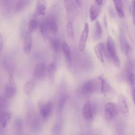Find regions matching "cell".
Returning <instances> with one entry per match:
<instances>
[{"instance_id": "1", "label": "cell", "mask_w": 135, "mask_h": 135, "mask_svg": "<svg viewBox=\"0 0 135 135\" xmlns=\"http://www.w3.org/2000/svg\"><path fill=\"white\" fill-rule=\"evenodd\" d=\"M107 56L112 61L114 65L117 67L120 65V61L117 54L115 45L112 37L109 36L107 40Z\"/></svg>"}, {"instance_id": "2", "label": "cell", "mask_w": 135, "mask_h": 135, "mask_svg": "<svg viewBox=\"0 0 135 135\" xmlns=\"http://www.w3.org/2000/svg\"><path fill=\"white\" fill-rule=\"evenodd\" d=\"M100 91V82L99 78L90 79L85 82L81 86V92L85 94L94 93Z\"/></svg>"}, {"instance_id": "3", "label": "cell", "mask_w": 135, "mask_h": 135, "mask_svg": "<svg viewBox=\"0 0 135 135\" xmlns=\"http://www.w3.org/2000/svg\"><path fill=\"white\" fill-rule=\"evenodd\" d=\"M119 111L118 107L115 104L112 102L107 103L104 109V115L107 121H112L118 115Z\"/></svg>"}, {"instance_id": "4", "label": "cell", "mask_w": 135, "mask_h": 135, "mask_svg": "<svg viewBox=\"0 0 135 135\" xmlns=\"http://www.w3.org/2000/svg\"><path fill=\"white\" fill-rule=\"evenodd\" d=\"M95 108L90 101H87L83 105L82 113L83 118L88 122L92 121L95 114Z\"/></svg>"}, {"instance_id": "5", "label": "cell", "mask_w": 135, "mask_h": 135, "mask_svg": "<svg viewBox=\"0 0 135 135\" xmlns=\"http://www.w3.org/2000/svg\"><path fill=\"white\" fill-rule=\"evenodd\" d=\"M64 5L69 14H73L82 8L83 3L81 0H64Z\"/></svg>"}, {"instance_id": "6", "label": "cell", "mask_w": 135, "mask_h": 135, "mask_svg": "<svg viewBox=\"0 0 135 135\" xmlns=\"http://www.w3.org/2000/svg\"><path fill=\"white\" fill-rule=\"evenodd\" d=\"M16 91V85L13 76L10 74L8 82H7L4 89L5 97L7 98L11 99L15 95Z\"/></svg>"}, {"instance_id": "7", "label": "cell", "mask_w": 135, "mask_h": 135, "mask_svg": "<svg viewBox=\"0 0 135 135\" xmlns=\"http://www.w3.org/2000/svg\"><path fill=\"white\" fill-rule=\"evenodd\" d=\"M89 33V26L88 23L84 24V28L81 32L79 42V50L82 52L83 51L85 47L86 43L88 38Z\"/></svg>"}, {"instance_id": "8", "label": "cell", "mask_w": 135, "mask_h": 135, "mask_svg": "<svg viewBox=\"0 0 135 135\" xmlns=\"http://www.w3.org/2000/svg\"><path fill=\"white\" fill-rule=\"evenodd\" d=\"M118 109L122 114L125 117H127L129 113V107L127 102L126 98L125 96L121 94L118 97Z\"/></svg>"}, {"instance_id": "9", "label": "cell", "mask_w": 135, "mask_h": 135, "mask_svg": "<svg viewBox=\"0 0 135 135\" xmlns=\"http://www.w3.org/2000/svg\"><path fill=\"white\" fill-rule=\"evenodd\" d=\"M94 52L98 60L102 64H104V56H107V54L103 44L100 43L96 45L94 47Z\"/></svg>"}, {"instance_id": "10", "label": "cell", "mask_w": 135, "mask_h": 135, "mask_svg": "<svg viewBox=\"0 0 135 135\" xmlns=\"http://www.w3.org/2000/svg\"><path fill=\"white\" fill-rule=\"evenodd\" d=\"M32 46V34L27 31L25 34L24 41L23 44V50L24 52L26 54H29L31 51Z\"/></svg>"}, {"instance_id": "11", "label": "cell", "mask_w": 135, "mask_h": 135, "mask_svg": "<svg viewBox=\"0 0 135 135\" xmlns=\"http://www.w3.org/2000/svg\"><path fill=\"white\" fill-rule=\"evenodd\" d=\"M46 70V66L44 63H40L37 64L33 72L34 78L37 79H42L45 76Z\"/></svg>"}, {"instance_id": "12", "label": "cell", "mask_w": 135, "mask_h": 135, "mask_svg": "<svg viewBox=\"0 0 135 135\" xmlns=\"http://www.w3.org/2000/svg\"><path fill=\"white\" fill-rule=\"evenodd\" d=\"M53 109V104L50 101H47L43 104L40 109V114L43 118H47L51 114Z\"/></svg>"}, {"instance_id": "13", "label": "cell", "mask_w": 135, "mask_h": 135, "mask_svg": "<svg viewBox=\"0 0 135 135\" xmlns=\"http://www.w3.org/2000/svg\"><path fill=\"white\" fill-rule=\"evenodd\" d=\"M101 11L100 6L97 4H92L89 10V17L91 22H93L99 16Z\"/></svg>"}, {"instance_id": "14", "label": "cell", "mask_w": 135, "mask_h": 135, "mask_svg": "<svg viewBox=\"0 0 135 135\" xmlns=\"http://www.w3.org/2000/svg\"><path fill=\"white\" fill-rule=\"evenodd\" d=\"M98 78L100 82V92L102 94H107L111 90V86L103 75H99Z\"/></svg>"}, {"instance_id": "15", "label": "cell", "mask_w": 135, "mask_h": 135, "mask_svg": "<svg viewBox=\"0 0 135 135\" xmlns=\"http://www.w3.org/2000/svg\"><path fill=\"white\" fill-rule=\"evenodd\" d=\"M11 113L6 110L0 113V124L2 128L7 126L11 119Z\"/></svg>"}, {"instance_id": "16", "label": "cell", "mask_w": 135, "mask_h": 135, "mask_svg": "<svg viewBox=\"0 0 135 135\" xmlns=\"http://www.w3.org/2000/svg\"><path fill=\"white\" fill-rule=\"evenodd\" d=\"M46 20L50 33L52 35H56L57 33V25L55 19L54 17H50Z\"/></svg>"}, {"instance_id": "17", "label": "cell", "mask_w": 135, "mask_h": 135, "mask_svg": "<svg viewBox=\"0 0 135 135\" xmlns=\"http://www.w3.org/2000/svg\"><path fill=\"white\" fill-rule=\"evenodd\" d=\"M46 9V3L45 0H37L35 8L36 15H43L45 14Z\"/></svg>"}, {"instance_id": "18", "label": "cell", "mask_w": 135, "mask_h": 135, "mask_svg": "<svg viewBox=\"0 0 135 135\" xmlns=\"http://www.w3.org/2000/svg\"><path fill=\"white\" fill-rule=\"evenodd\" d=\"M112 1L118 16L123 18L124 17V13L122 0H112Z\"/></svg>"}, {"instance_id": "19", "label": "cell", "mask_w": 135, "mask_h": 135, "mask_svg": "<svg viewBox=\"0 0 135 135\" xmlns=\"http://www.w3.org/2000/svg\"><path fill=\"white\" fill-rule=\"evenodd\" d=\"M62 49L64 55L69 63H71L72 61V53L70 50V48L65 42H64L62 45Z\"/></svg>"}, {"instance_id": "20", "label": "cell", "mask_w": 135, "mask_h": 135, "mask_svg": "<svg viewBox=\"0 0 135 135\" xmlns=\"http://www.w3.org/2000/svg\"><path fill=\"white\" fill-rule=\"evenodd\" d=\"M56 69V64L54 62L50 63L47 66V75H48L49 79L51 82H53L54 81Z\"/></svg>"}, {"instance_id": "21", "label": "cell", "mask_w": 135, "mask_h": 135, "mask_svg": "<svg viewBox=\"0 0 135 135\" xmlns=\"http://www.w3.org/2000/svg\"><path fill=\"white\" fill-rule=\"evenodd\" d=\"M128 80L130 83L131 95L135 107V74H131L128 78Z\"/></svg>"}, {"instance_id": "22", "label": "cell", "mask_w": 135, "mask_h": 135, "mask_svg": "<svg viewBox=\"0 0 135 135\" xmlns=\"http://www.w3.org/2000/svg\"><path fill=\"white\" fill-rule=\"evenodd\" d=\"M68 98L69 96L66 93H62L61 94L59 99L57 105V112L59 114H60L62 112Z\"/></svg>"}, {"instance_id": "23", "label": "cell", "mask_w": 135, "mask_h": 135, "mask_svg": "<svg viewBox=\"0 0 135 135\" xmlns=\"http://www.w3.org/2000/svg\"><path fill=\"white\" fill-rule=\"evenodd\" d=\"M35 84V80L34 79H31L27 81L26 83L25 84L24 89H23L24 93L26 95H30L31 94L34 89Z\"/></svg>"}, {"instance_id": "24", "label": "cell", "mask_w": 135, "mask_h": 135, "mask_svg": "<svg viewBox=\"0 0 135 135\" xmlns=\"http://www.w3.org/2000/svg\"><path fill=\"white\" fill-rule=\"evenodd\" d=\"M50 44L52 50L55 52H58L61 47V43L60 41L56 38H50Z\"/></svg>"}, {"instance_id": "25", "label": "cell", "mask_w": 135, "mask_h": 135, "mask_svg": "<svg viewBox=\"0 0 135 135\" xmlns=\"http://www.w3.org/2000/svg\"><path fill=\"white\" fill-rule=\"evenodd\" d=\"M119 37V42H120V45L121 50L122 52L123 53H124L126 46V45L128 43V42L126 40L124 33L122 30H120Z\"/></svg>"}, {"instance_id": "26", "label": "cell", "mask_w": 135, "mask_h": 135, "mask_svg": "<svg viewBox=\"0 0 135 135\" xmlns=\"http://www.w3.org/2000/svg\"><path fill=\"white\" fill-rule=\"evenodd\" d=\"M40 31L41 32L44 38H47L50 32L47 27V23L46 22V20L44 21L40 25Z\"/></svg>"}, {"instance_id": "27", "label": "cell", "mask_w": 135, "mask_h": 135, "mask_svg": "<svg viewBox=\"0 0 135 135\" xmlns=\"http://www.w3.org/2000/svg\"><path fill=\"white\" fill-rule=\"evenodd\" d=\"M66 33L67 36L71 38H74V30L73 24L71 22L69 21L68 22L66 26Z\"/></svg>"}, {"instance_id": "28", "label": "cell", "mask_w": 135, "mask_h": 135, "mask_svg": "<svg viewBox=\"0 0 135 135\" xmlns=\"http://www.w3.org/2000/svg\"><path fill=\"white\" fill-rule=\"evenodd\" d=\"M102 36V28L100 23L97 21L95 24L94 37L95 40L100 39Z\"/></svg>"}, {"instance_id": "29", "label": "cell", "mask_w": 135, "mask_h": 135, "mask_svg": "<svg viewBox=\"0 0 135 135\" xmlns=\"http://www.w3.org/2000/svg\"><path fill=\"white\" fill-rule=\"evenodd\" d=\"M37 26H38L37 21L35 19H32L28 23V31L32 34L36 31V30L37 28Z\"/></svg>"}, {"instance_id": "30", "label": "cell", "mask_w": 135, "mask_h": 135, "mask_svg": "<svg viewBox=\"0 0 135 135\" xmlns=\"http://www.w3.org/2000/svg\"><path fill=\"white\" fill-rule=\"evenodd\" d=\"M28 0H19L16 5V12H20L22 11L27 4Z\"/></svg>"}, {"instance_id": "31", "label": "cell", "mask_w": 135, "mask_h": 135, "mask_svg": "<svg viewBox=\"0 0 135 135\" xmlns=\"http://www.w3.org/2000/svg\"><path fill=\"white\" fill-rule=\"evenodd\" d=\"M22 121L21 119H16L13 123V127L17 132H21L22 130Z\"/></svg>"}, {"instance_id": "32", "label": "cell", "mask_w": 135, "mask_h": 135, "mask_svg": "<svg viewBox=\"0 0 135 135\" xmlns=\"http://www.w3.org/2000/svg\"><path fill=\"white\" fill-rule=\"evenodd\" d=\"M62 127V122L61 120L58 121L53 127L52 132L53 134H58L61 131Z\"/></svg>"}, {"instance_id": "33", "label": "cell", "mask_w": 135, "mask_h": 135, "mask_svg": "<svg viewBox=\"0 0 135 135\" xmlns=\"http://www.w3.org/2000/svg\"><path fill=\"white\" fill-rule=\"evenodd\" d=\"M7 103L6 98L3 96H0V113L6 110Z\"/></svg>"}, {"instance_id": "34", "label": "cell", "mask_w": 135, "mask_h": 135, "mask_svg": "<svg viewBox=\"0 0 135 135\" xmlns=\"http://www.w3.org/2000/svg\"><path fill=\"white\" fill-rule=\"evenodd\" d=\"M132 16L133 22L135 25V0H132Z\"/></svg>"}, {"instance_id": "35", "label": "cell", "mask_w": 135, "mask_h": 135, "mask_svg": "<svg viewBox=\"0 0 135 135\" xmlns=\"http://www.w3.org/2000/svg\"><path fill=\"white\" fill-rule=\"evenodd\" d=\"M39 127H40V123L38 121L37 119L34 120L32 122V127L33 129H38Z\"/></svg>"}, {"instance_id": "36", "label": "cell", "mask_w": 135, "mask_h": 135, "mask_svg": "<svg viewBox=\"0 0 135 135\" xmlns=\"http://www.w3.org/2000/svg\"><path fill=\"white\" fill-rule=\"evenodd\" d=\"M3 44H4V40H3V36L0 34V51H1L3 49Z\"/></svg>"}, {"instance_id": "37", "label": "cell", "mask_w": 135, "mask_h": 135, "mask_svg": "<svg viewBox=\"0 0 135 135\" xmlns=\"http://www.w3.org/2000/svg\"><path fill=\"white\" fill-rule=\"evenodd\" d=\"M95 1L96 2V3L100 6L102 5L103 4V0H95Z\"/></svg>"}]
</instances>
